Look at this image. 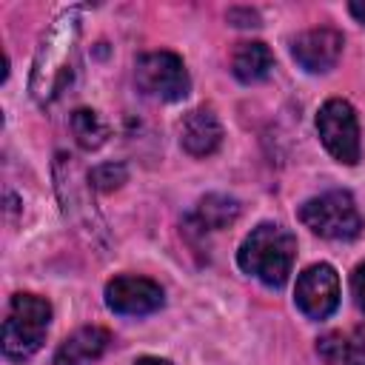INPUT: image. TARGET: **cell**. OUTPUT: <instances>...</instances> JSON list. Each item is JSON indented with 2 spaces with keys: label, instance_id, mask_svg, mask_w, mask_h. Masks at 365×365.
Here are the masks:
<instances>
[{
  "label": "cell",
  "instance_id": "obj_17",
  "mask_svg": "<svg viewBox=\"0 0 365 365\" xmlns=\"http://www.w3.org/2000/svg\"><path fill=\"white\" fill-rule=\"evenodd\" d=\"M319 354L328 359V362H342V354H345V336L342 334H328L319 339Z\"/></svg>",
  "mask_w": 365,
  "mask_h": 365
},
{
  "label": "cell",
  "instance_id": "obj_12",
  "mask_svg": "<svg viewBox=\"0 0 365 365\" xmlns=\"http://www.w3.org/2000/svg\"><path fill=\"white\" fill-rule=\"evenodd\" d=\"M274 68V54L265 43L259 40H248V43H240L231 54V71L240 83H259L271 74Z\"/></svg>",
  "mask_w": 365,
  "mask_h": 365
},
{
  "label": "cell",
  "instance_id": "obj_19",
  "mask_svg": "<svg viewBox=\"0 0 365 365\" xmlns=\"http://www.w3.org/2000/svg\"><path fill=\"white\" fill-rule=\"evenodd\" d=\"M348 11H351L362 26H365V3H351V6H348Z\"/></svg>",
  "mask_w": 365,
  "mask_h": 365
},
{
  "label": "cell",
  "instance_id": "obj_13",
  "mask_svg": "<svg viewBox=\"0 0 365 365\" xmlns=\"http://www.w3.org/2000/svg\"><path fill=\"white\" fill-rule=\"evenodd\" d=\"M237 217H240V202L234 197H225V194L202 197L197 202V211H194V222L202 231H220V228L231 225Z\"/></svg>",
  "mask_w": 365,
  "mask_h": 365
},
{
  "label": "cell",
  "instance_id": "obj_5",
  "mask_svg": "<svg viewBox=\"0 0 365 365\" xmlns=\"http://www.w3.org/2000/svg\"><path fill=\"white\" fill-rule=\"evenodd\" d=\"M134 80L145 97H154L163 103H177L191 88L185 63L174 51H148V54L137 57Z\"/></svg>",
  "mask_w": 365,
  "mask_h": 365
},
{
  "label": "cell",
  "instance_id": "obj_15",
  "mask_svg": "<svg viewBox=\"0 0 365 365\" xmlns=\"http://www.w3.org/2000/svg\"><path fill=\"white\" fill-rule=\"evenodd\" d=\"M123 182H125V168L120 163H103L88 174V185H94L97 191H114Z\"/></svg>",
  "mask_w": 365,
  "mask_h": 365
},
{
  "label": "cell",
  "instance_id": "obj_2",
  "mask_svg": "<svg viewBox=\"0 0 365 365\" xmlns=\"http://www.w3.org/2000/svg\"><path fill=\"white\" fill-rule=\"evenodd\" d=\"M294 257H297V237L277 222H262L242 240L237 251V265L248 277H257L262 285L282 288L291 277Z\"/></svg>",
  "mask_w": 365,
  "mask_h": 365
},
{
  "label": "cell",
  "instance_id": "obj_3",
  "mask_svg": "<svg viewBox=\"0 0 365 365\" xmlns=\"http://www.w3.org/2000/svg\"><path fill=\"white\" fill-rule=\"evenodd\" d=\"M51 305L37 294H14L3 322V354L14 362L34 356L46 339Z\"/></svg>",
  "mask_w": 365,
  "mask_h": 365
},
{
  "label": "cell",
  "instance_id": "obj_18",
  "mask_svg": "<svg viewBox=\"0 0 365 365\" xmlns=\"http://www.w3.org/2000/svg\"><path fill=\"white\" fill-rule=\"evenodd\" d=\"M351 294H354V302L359 305V311H365V262H359L351 274Z\"/></svg>",
  "mask_w": 365,
  "mask_h": 365
},
{
  "label": "cell",
  "instance_id": "obj_8",
  "mask_svg": "<svg viewBox=\"0 0 365 365\" xmlns=\"http://www.w3.org/2000/svg\"><path fill=\"white\" fill-rule=\"evenodd\" d=\"M106 305L123 317H145L163 305V288L148 277L120 274L106 285Z\"/></svg>",
  "mask_w": 365,
  "mask_h": 365
},
{
  "label": "cell",
  "instance_id": "obj_20",
  "mask_svg": "<svg viewBox=\"0 0 365 365\" xmlns=\"http://www.w3.org/2000/svg\"><path fill=\"white\" fill-rule=\"evenodd\" d=\"M134 365H171L168 359H160V356H143V359H137Z\"/></svg>",
  "mask_w": 365,
  "mask_h": 365
},
{
  "label": "cell",
  "instance_id": "obj_4",
  "mask_svg": "<svg viewBox=\"0 0 365 365\" xmlns=\"http://www.w3.org/2000/svg\"><path fill=\"white\" fill-rule=\"evenodd\" d=\"M299 220L322 240H354L362 231V214L348 191H325L299 205Z\"/></svg>",
  "mask_w": 365,
  "mask_h": 365
},
{
  "label": "cell",
  "instance_id": "obj_7",
  "mask_svg": "<svg viewBox=\"0 0 365 365\" xmlns=\"http://www.w3.org/2000/svg\"><path fill=\"white\" fill-rule=\"evenodd\" d=\"M294 302L308 319H325L339 305V277L328 262L308 265L297 277Z\"/></svg>",
  "mask_w": 365,
  "mask_h": 365
},
{
  "label": "cell",
  "instance_id": "obj_9",
  "mask_svg": "<svg viewBox=\"0 0 365 365\" xmlns=\"http://www.w3.org/2000/svg\"><path fill=\"white\" fill-rule=\"evenodd\" d=\"M342 46H345L342 34L336 29L322 26V29H308V31L297 34L291 43V54L305 71L322 74V71H331L336 66Z\"/></svg>",
  "mask_w": 365,
  "mask_h": 365
},
{
  "label": "cell",
  "instance_id": "obj_10",
  "mask_svg": "<svg viewBox=\"0 0 365 365\" xmlns=\"http://www.w3.org/2000/svg\"><path fill=\"white\" fill-rule=\"evenodd\" d=\"M222 143V125L211 108H194L180 123V145L191 157H208Z\"/></svg>",
  "mask_w": 365,
  "mask_h": 365
},
{
  "label": "cell",
  "instance_id": "obj_1",
  "mask_svg": "<svg viewBox=\"0 0 365 365\" xmlns=\"http://www.w3.org/2000/svg\"><path fill=\"white\" fill-rule=\"evenodd\" d=\"M77 34H80L77 9L60 14L54 26L43 34V43L34 57V71H31V94L37 103H51L66 86L74 66L71 60L77 51Z\"/></svg>",
  "mask_w": 365,
  "mask_h": 365
},
{
  "label": "cell",
  "instance_id": "obj_14",
  "mask_svg": "<svg viewBox=\"0 0 365 365\" xmlns=\"http://www.w3.org/2000/svg\"><path fill=\"white\" fill-rule=\"evenodd\" d=\"M71 131H74V137H77V143L83 145V148H100L103 143H106V137H108V125L103 123V117L97 114V111H91V108H77L74 114H71Z\"/></svg>",
  "mask_w": 365,
  "mask_h": 365
},
{
  "label": "cell",
  "instance_id": "obj_6",
  "mask_svg": "<svg viewBox=\"0 0 365 365\" xmlns=\"http://www.w3.org/2000/svg\"><path fill=\"white\" fill-rule=\"evenodd\" d=\"M317 131L322 145L336 163L354 165L359 160V123L348 100L334 97L322 103V108L317 111Z\"/></svg>",
  "mask_w": 365,
  "mask_h": 365
},
{
  "label": "cell",
  "instance_id": "obj_16",
  "mask_svg": "<svg viewBox=\"0 0 365 365\" xmlns=\"http://www.w3.org/2000/svg\"><path fill=\"white\" fill-rule=\"evenodd\" d=\"M342 362L345 365H365V325H356L351 331V336L345 339Z\"/></svg>",
  "mask_w": 365,
  "mask_h": 365
},
{
  "label": "cell",
  "instance_id": "obj_11",
  "mask_svg": "<svg viewBox=\"0 0 365 365\" xmlns=\"http://www.w3.org/2000/svg\"><path fill=\"white\" fill-rule=\"evenodd\" d=\"M111 342V334L100 325L77 328L71 336L63 339V345L54 354V365H94Z\"/></svg>",
  "mask_w": 365,
  "mask_h": 365
}]
</instances>
